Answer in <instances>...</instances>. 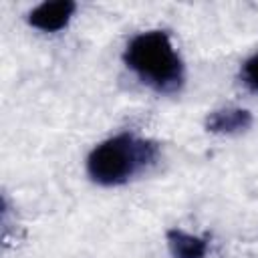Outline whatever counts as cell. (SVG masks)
Here are the masks:
<instances>
[{
	"label": "cell",
	"instance_id": "1",
	"mask_svg": "<svg viewBox=\"0 0 258 258\" xmlns=\"http://www.w3.org/2000/svg\"><path fill=\"white\" fill-rule=\"evenodd\" d=\"M125 64L147 85L171 93L183 83V64L169 36L161 30L137 34L125 48Z\"/></svg>",
	"mask_w": 258,
	"mask_h": 258
},
{
	"label": "cell",
	"instance_id": "2",
	"mask_svg": "<svg viewBox=\"0 0 258 258\" xmlns=\"http://www.w3.org/2000/svg\"><path fill=\"white\" fill-rule=\"evenodd\" d=\"M155 157V147L133 135H117L99 143L89 159L87 171L101 185H119L133 177Z\"/></svg>",
	"mask_w": 258,
	"mask_h": 258
},
{
	"label": "cell",
	"instance_id": "3",
	"mask_svg": "<svg viewBox=\"0 0 258 258\" xmlns=\"http://www.w3.org/2000/svg\"><path fill=\"white\" fill-rule=\"evenodd\" d=\"M75 8H77V4L71 0L44 2L28 14V22H30V26H34L42 32H56L69 24Z\"/></svg>",
	"mask_w": 258,
	"mask_h": 258
},
{
	"label": "cell",
	"instance_id": "4",
	"mask_svg": "<svg viewBox=\"0 0 258 258\" xmlns=\"http://www.w3.org/2000/svg\"><path fill=\"white\" fill-rule=\"evenodd\" d=\"M252 125V115L244 109H222V111H214L208 121L206 127L212 133H222V135H232V133H240L246 131Z\"/></svg>",
	"mask_w": 258,
	"mask_h": 258
},
{
	"label": "cell",
	"instance_id": "5",
	"mask_svg": "<svg viewBox=\"0 0 258 258\" xmlns=\"http://www.w3.org/2000/svg\"><path fill=\"white\" fill-rule=\"evenodd\" d=\"M167 244L173 258H204L208 252V242L204 238L185 234L181 230H169Z\"/></svg>",
	"mask_w": 258,
	"mask_h": 258
},
{
	"label": "cell",
	"instance_id": "6",
	"mask_svg": "<svg viewBox=\"0 0 258 258\" xmlns=\"http://www.w3.org/2000/svg\"><path fill=\"white\" fill-rule=\"evenodd\" d=\"M242 81L250 91L258 93V54L250 56L242 64Z\"/></svg>",
	"mask_w": 258,
	"mask_h": 258
}]
</instances>
